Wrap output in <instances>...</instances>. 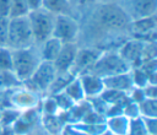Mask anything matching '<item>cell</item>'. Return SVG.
I'll return each mask as SVG.
<instances>
[{
  "mask_svg": "<svg viewBox=\"0 0 157 135\" xmlns=\"http://www.w3.org/2000/svg\"><path fill=\"white\" fill-rule=\"evenodd\" d=\"M130 75H131V80H132V85L134 87H145L147 83H151L148 80L147 74L142 70V68L136 66V68H131L130 69Z\"/></svg>",
  "mask_w": 157,
  "mask_h": 135,
  "instance_id": "24",
  "label": "cell"
},
{
  "mask_svg": "<svg viewBox=\"0 0 157 135\" xmlns=\"http://www.w3.org/2000/svg\"><path fill=\"white\" fill-rule=\"evenodd\" d=\"M26 2H27V6H28V10L33 11V10L42 9L43 0H26Z\"/></svg>",
  "mask_w": 157,
  "mask_h": 135,
  "instance_id": "34",
  "label": "cell"
},
{
  "mask_svg": "<svg viewBox=\"0 0 157 135\" xmlns=\"http://www.w3.org/2000/svg\"><path fill=\"white\" fill-rule=\"evenodd\" d=\"M34 44L32 29L27 16L9 18L7 26V43L10 49H21Z\"/></svg>",
  "mask_w": 157,
  "mask_h": 135,
  "instance_id": "4",
  "label": "cell"
},
{
  "mask_svg": "<svg viewBox=\"0 0 157 135\" xmlns=\"http://www.w3.org/2000/svg\"><path fill=\"white\" fill-rule=\"evenodd\" d=\"M128 96H129V98L132 101V102H135V103H140V102H142L145 98H146V96H145V92H144V90L141 88V87H132L129 92H128Z\"/></svg>",
  "mask_w": 157,
  "mask_h": 135,
  "instance_id": "30",
  "label": "cell"
},
{
  "mask_svg": "<svg viewBox=\"0 0 157 135\" xmlns=\"http://www.w3.org/2000/svg\"><path fill=\"white\" fill-rule=\"evenodd\" d=\"M156 29H157L156 15L131 20L129 25V37L140 39L146 43L156 42Z\"/></svg>",
  "mask_w": 157,
  "mask_h": 135,
  "instance_id": "9",
  "label": "cell"
},
{
  "mask_svg": "<svg viewBox=\"0 0 157 135\" xmlns=\"http://www.w3.org/2000/svg\"><path fill=\"white\" fill-rule=\"evenodd\" d=\"M123 115H125L129 119L140 117V112H139V104L132 102L130 98H128V101L125 102L124 107H123Z\"/></svg>",
  "mask_w": 157,
  "mask_h": 135,
  "instance_id": "28",
  "label": "cell"
},
{
  "mask_svg": "<svg viewBox=\"0 0 157 135\" xmlns=\"http://www.w3.org/2000/svg\"><path fill=\"white\" fill-rule=\"evenodd\" d=\"M7 26H9V17H0V47H6Z\"/></svg>",
  "mask_w": 157,
  "mask_h": 135,
  "instance_id": "29",
  "label": "cell"
},
{
  "mask_svg": "<svg viewBox=\"0 0 157 135\" xmlns=\"http://www.w3.org/2000/svg\"><path fill=\"white\" fill-rule=\"evenodd\" d=\"M12 52V71L21 82L28 80L42 61L39 47L37 44L11 49Z\"/></svg>",
  "mask_w": 157,
  "mask_h": 135,
  "instance_id": "2",
  "label": "cell"
},
{
  "mask_svg": "<svg viewBox=\"0 0 157 135\" xmlns=\"http://www.w3.org/2000/svg\"><path fill=\"white\" fill-rule=\"evenodd\" d=\"M129 128V118L125 115H113L105 118V129L114 135H126Z\"/></svg>",
  "mask_w": 157,
  "mask_h": 135,
  "instance_id": "18",
  "label": "cell"
},
{
  "mask_svg": "<svg viewBox=\"0 0 157 135\" xmlns=\"http://www.w3.org/2000/svg\"><path fill=\"white\" fill-rule=\"evenodd\" d=\"M38 47H39V52H40L42 60L53 63L54 59L56 58V55L59 54L61 47H63V42L59 40L58 38L50 36V37L47 38L44 42H42Z\"/></svg>",
  "mask_w": 157,
  "mask_h": 135,
  "instance_id": "16",
  "label": "cell"
},
{
  "mask_svg": "<svg viewBox=\"0 0 157 135\" xmlns=\"http://www.w3.org/2000/svg\"><path fill=\"white\" fill-rule=\"evenodd\" d=\"M1 109H2V107H1V106H0V114H1Z\"/></svg>",
  "mask_w": 157,
  "mask_h": 135,
  "instance_id": "38",
  "label": "cell"
},
{
  "mask_svg": "<svg viewBox=\"0 0 157 135\" xmlns=\"http://www.w3.org/2000/svg\"><path fill=\"white\" fill-rule=\"evenodd\" d=\"M99 0H78V7H83V6H92L96 2H98Z\"/></svg>",
  "mask_w": 157,
  "mask_h": 135,
  "instance_id": "35",
  "label": "cell"
},
{
  "mask_svg": "<svg viewBox=\"0 0 157 135\" xmlns=\"http://www.w3.org/2000/svg\"><path fill=\"white\" fill-rule=\"evenodd\" d=\"M102 50L103 49L93 47V45H85V47L78 45L71 71L75 75H80L82 72L88 71L92 68V65L94 64V61L97 60V58L99 56Z\"/></svg>",
  "mask_w": 157,
  "mask_h": 135,
  "instance_id": "12",
  "label": "cell"
},
{
  "mask_svg": "<svg viewBox=\"0 0 157 135\" xmlns=\"http://www.w3.org/2000/svg\"><path fill=\"white\" fill-rule=\"evenodd\" d=\"M42 96L28 90L25 86H20L9 92V106L18 109L20 112L36 108L39 106Z\"/></svg>",
  "mask_w": 157,
  "mask_h": 135,
  "instance_id": "10",
  "label": "cell"
},
{
  "mask_svg": "<svg viewBox=\"0 0 157 135\" xmlns=\"http://www.w3.org/2000/svg\"><path fill=\"white\" fill-rule=\"evenodd\" d=\"M126 135H148L141 117L129 119V128H128Z\"/></svg>",
  "mask_w": 157,
  "mask_h": 135,
  "instance_id": "25",
  "label": "cell"
},
{
  "mask_svg": "<svg viewBox=\"0 0 157 135\" xmlns=\"http://www.w3.org/2000/svg\"><path fill=\"white\" fill-rule=\"evenodd\" d=\"M56 75H58V72H56L53 63L42 60L40 64L38 65V68L32 74V76L28 80H26L25 82H22V86L27 87L28 90H31L40 96H43V94L45 96L48 92V88L50 87V85L54 81V79L56 77Z\"/></svg>",
  "mask_w": 157,
  "mask_h": 135,
  "instance_id": "5",
  "label": "cell"
},
{
  "mask_svg": "<svg viewBox=\"0 0 157 135\" xmlns=\"http://www.w3.org/2000/svg\"><path fill=\"white\" fill-rule=\"evenodd\" d=\"M145 47H146V42L129 37L117 48V52L131 69V68L140 66L142 64Z\"/></svg>",
  "mask_w": 157,
  "mask_h": 135,
  "instance_id": "8",
  "label": "cell"
},
{
  "mask_svg": "<svg viewBox=\"0 0 157 135\" xmlns=\"http://www.w3.org/2000/svg\"><path fill=\"white\" fill-rule=\"evenodd\" d=\"M129 70L130 66L119 55L117 49H103L88 71L104 79L107 76L126 72Z\"/></svg>",
  "mask_w": 157,
  "mask_h": 135,
  "instance_id": "3",
  "label": "cell"
},
{
  "mask_svg": "<svg viewBox=\"0 0 157 135\" xmlns=\"http://www.w3.org/2000/svg\"><path fill=\"white\" fill-rule=\"evenodd\" d=\"M20 86H22V82L17 79L12 70L0 71V92H10Z\"/></svg>",
  "mask_w": 157,
  "mask_h": 135,
  "instance_id": "20",
  "label": "cell"
},
{
  "mask_svg": "<svg viewBox=\"0 0 157 135\" xmlns=\"http://www.w3.org/2000/svg\"><path fill=\"white\" fill-rule=\"evenodd\" d=\"M140 117L157 118V98H145L139 103Z\"/></svg>",
  "mask_w": 157,
  "mask_h": 135,
  "instance_id": "21",
  "label": "cell"
},
{
  "mask_svg": "<svg viewBox=\"0 0 157 135\" xmlns=\"http://www.w3.org/2000/svg\"><path fill=\"white\" fill-rule=\"evenodd\" d=\"M63 92H64L74 103H77V102H81V101H85V99H86L83 88H82V86H81V82H80V79H78L77 75L71 79V81L65 86V88H64Z\"/></svg>",
  "mask_w": 157,
  "mask_h": 135,
  "instance_id": "19",
  "label": "cell"
},
{
  "mask_svg": "<svg viewBox=\"0 0 157 135\" xmlns=\"http://www.w3.org/2000/svg\"><path fill=\"white\" fill-rule=\"evenodd\" d=\"M94 10H92L90 18L93 28L101 34L108 37H121L123 34L129 36L130 17L123 9V6L117 1L108 2H96Z\"/></svg>",
  "mask_w": 157,
  "mask_h": 135,
  "instance_id": "1",
  "label": "cell"
},
{
  "mask_svg": "<svg viewBox=\"0 0 157 135\" xmlns=\"http://www.w3.org/2000/svg\"><path fill=\"white\" fill-rule=\"evenodd\" d=\"M12 70V52L9 47H0V71Z\"/></svg>",
  "mask_w": 157,
  "mask_h": 135,
  "instance_id": "26",
  "label": "cell"
},
{
  "mask_svg": "<svg viewBox=\"0 0 157 135\" xmlns=\"http://www.w3.org/2000/svg\"><path fill=\"white\" fill-rule=\"evenodd\" d=\"M119 4L130 20L153 16L157 12V0H123Z\"/></svg>",
  "mask_w": 157,
  "mask_h": 135,
  "instance_id": "11",
  "label": "cell"
},
{
  "mask_svg": "<svg viewBox=\"0 0 157 135\" xmlns=\"http://www.w3.org/2000/svg\"><path fill=\"white\" fill-rule=\"evenodd\" d=\"M1 131H2V125L0 124V135H1Z\"/></svg>",
  "mask_w": 157,
  "mask_h": 135,
  "instance_id": "37",
  "label": "cell"
},
{
  "mask_svg": "<svg viewBox=\"0 0 157 135\" xmlns=\"http://www.w3.org/2000/svg\"><path fill=\"white\" fill-rule=\"evenodd\" d=\"M54 16L53 14L48 12L44 9H38L29 11L27 17L29 21V26L32 29L34 44L39 45L47 38H49L53 33V25H54Z\"/></svg>",
  "mask_w": 157,
  "mask_h": 135,
  "instance_id": "7",
  "label": "cell"
},
{
  "mask_svg": "<svg viewBox=\"0 0 157 135\" xmlns=\"http://www.w3.org/2000/svg\"><path fill=\"white\" fill-rule=\"evenodd\" d=\"M98 135H114V134H113V133H110L109 130H107V129H105V130H103V131H102L101 134H98Z\"/></svg>",
  "mask_w": 157,
  "mask_h": 135,
  "instance_id": "36",
  "label": "cell"
},
{
  "mask_svg": "<svg viewBox=\"0 0 157 135\" xmlns=\"http://www.w3.org/2000/svg\"><path fill=\"white\" fill-rule=\"evenodd\" d=\"M20 110L9 106V107H2L1 114H0V124L4 126H12L15 122L20 117Z\"/></svg>",
  "mask_w": 157,
  "mask_h": 135,
  "instance_id": "22",
  "label": "cell"
},
{
  "mask_svg": "<svg viewBox=\"0 0 157 135\" xmlns=\"http://www.w3.org/2000/svg\"><path fill=\"white\" fill-rule=\"evenodd\" d=\"M103 83H104V88L115 90V91L124 92V93H128L134 87L131 75H130V70L126 71V72L107 76V77L103 79Z\"/></svg>",
  "mask_w": 157,
  "mask_h": 135,
  "instance_id": "15",
  "label": "cell"
},
{
  "mask_svg": "<svg viewBox=\"0 0 157 135\" xmlns=\"http://www.w3.org/2000/svg\"><path fill=\"white\" fill-rule=\"evenodd\" d=\"M11 0H0V17H9Z\"/></svg>",
  "mask_w": 157,
  "mask_h": 135,
  "instance_id": "33",
  "label": "cell"
},
{
  "mask_svg": "<svg viewBox=\"0 0 157 135\" xmlns=\"http://www.w3.org/2000/svg\"><path fill=\"white\" fill-rule=\"evenodd\" d=\"M81 82V86L83 88L85 96L86 98H91V97H96L99 96L102 93V91L104 90V83H103V79L90 72H82L80 75H77Z\"/></svg>",
  "mask_w": 157,
  "mask_h": 135,
  "instance_id": "14",
  "label": "cell"
},
{
  "mask_svg": "<svg viewBox=\"0 0 157 135\" xmlns=\"http://www.w3.org/2000/svg\"><path fill=\"white\" fill-rule=\"evenodd\" d=\"M52 36L63 43H78L81 25L74 15H55Z\"/></svg>",
  "mask_w": 157,
  "mask_h": 135,
  "instance_id": "6",
  "label": "cell"
},
{
  "mask_svg": "<svg viewBox=\"0 0 157 135\" xmlns=\"http://www.w3.org/2000/svg\"><path fill=\"white\" fill-rule=\"evenodd\" d=\"M77 49H78V43H63L59 54L53 61V65L58 74L70 72L72 70Z\"/></svg>",
  "mask_w": 157,
  "mask_h": 135,
  "instance_id": "13",
  "label": "cell"
},
{
  "mask_svg": "<svg viewBox=\"0 0 157 135\" xmlns=\"http://www.w3.org/2000/svg\"><path fill=\"white\" fill-rule=\"evenodd\" d=\"M128 93H124V92H119V91H115V90H108V88H104L102 91V93L99 94L103 101L108 104H114V103H118L119 101H121Z\"/></svg>",
  "mask_w": 157,
  "mask_h": 135,
  "instance_id": "27",
  "label": "cell"
},
{
  "mask_svg": "<svg viewBox=\"0 0 157 135\" xmlns=\"http://www.w3.org/2000/svg\"><path fill=\"white\" fill-rule=\"evenodd\" d=\"M42 9L53 15H74V7L70 0H43Z\"/></svg>",
  "mask_w": 157,
  "mask_h": 135,
  "instance_id": "17",
  "label": "cell"
},
{
  "mask_svg": "<svg viewBox=\"0 0 157 135\" xmlns=\"http://www.w3.org/2000/svg\"><path fill=\"white\" fill-rule=\"evenodd\" d=\"M142 118V117H141ZM148 135H157V118H142Z\"/></svg>",
  "mask_w": 157,
  "mask_h": 135,
  "instance_id": "31",
  "label": "cell"
},
{
  "mask_svg": "<svg viewBox=\"0 0 157 135\" xmlns=\"http://www.w3.org/2000/svg\"><path fill=\"white\" fill-rule=\"evenodd\" d=\"M29 12L26 0H11L10 11H9V18L13 17H23L27 16Z\"/></svg>",
  "mask_w": 157,
  "mask_h": 135,
  "instance_id": "23",
  "label": "cell"
},
{
  "mask_svg": "<svg viewBox=\"0 0 157 135\" xmlns=\"http://www.w3.org/2000/svg\"><path fill=\"white\" fill-rule=\"evenodd\" d=\"M146 98H157V85L156 83H147L142 87Z\"/></svg>",
  "mask_w": 157,
  "mask_h": 135,
  "instance_id": "32",
  "label": "cell"
}]
</instances>
